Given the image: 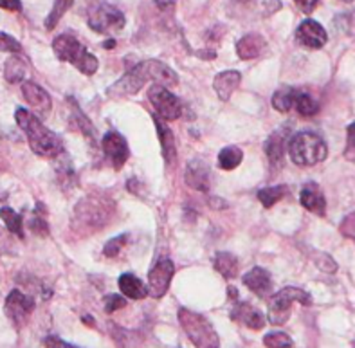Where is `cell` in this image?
<instances>
[{"label": "cell", "instance_id": "2e32d148", "mask_svg": "<svg viewBox=\"0 0 355 348\" xmlns=\"http://www.w3.org/2000/svg\"><path fill=\"white\" fill-rule=\"evenodd\" d=\"M209 166L204 159H191L186 166V173H184V179H186V184L189 188H193L197 191H207L209 190Z\"/></svg>", "mask_w": 355, "mask_h": 348}, {"label": "cell", "instance_id": "836d02e7", "mask_svg": "<svg viewBox=\"0 0 355 348\" xmlns=\"http://www.w3.org/2000/svg\"><path fill=\"white\" fill-rule=\"evenodd\" d=\"M126 238H128L126 235H119V236H116V238L108 240L107 244H105V247H103L105 256L114 258V256H117V254L121 253V249L125 247V244H126Z\"/></svg>", "mask_w": 355, "mask_h": 348}, {"label": "cell", "instance_id": "f1b7e54d", "mask_svg": "<svg viewBox=\"0 0 355 348\" xmlns=\"http://www.w3.org/2000/svg\"><path fill=\"white\" fill-rule=\"evenodd\" d=\"M243 161V152L239 148V146H225L224 150H220L218 154V166L222 170H234Z\"/></svg>", "mask_w": 355, "mask_h": 348}, {"label": "cell", "instance_id": "e575fe53", "mask_svg": "<svg viewBox=\"0 0 355 348\" xmlns=\"http://www.w3.org/2000/svg\"><path fill=\"white\" fill-rule=\"evenodd\" d=\"M0 51L11 53V55H18V53L22 51V46H20V42L15 40L13 37H9V35L0 31Z\"/></svg>", "mask_w": 355, "mask_h": 348}, {"label": "cell", "instance_id": "1f68e13d", "mask_svg": "<svg viewBox=\"0 0 355 348\" xmlns=\"http://www.w3.org/2000/svg\"><path fill=\"white\" fill-rule=\"evenodd\" d=\"M72 2H74V0H56V2H54L49 17L45 19V29H47V31L56 28V24L60 22V19L67 13V10H71Z\"/></svg>", "mask_w": 355, "mask_h": 348}, {"label": "cell", "instance_id": "52a82bcc", "mask_svg": "<svg viewBox=\"0 0 355 348\" xmlns=\"http://www.w3.org/2000/svg\"><path fill=\"white\" fill-rule=\"evenodd\" d=\"M302 303L305 307L312 305V296L297 287H285L272 294L267 302V320L270 325H284L291 317V307L293 303Z\"/></svg>", "mask_w": 355, "mask_h": 348}, {"label": "cell", "instance_id": "7bdbcfd3", "mask_svg": "<svg viewBox=\"0 0 355 348\" xmlns=\"http://www.w3.org/2000/svg\"><path fill=\"white\" fill-rule=\"evenodd\" d=\"M0 8L8 11H20L22 10V2L20 0H0Z\"/></svg>", "mask_w": 355, "mask_h": 348}, {"label": "cell", "instance_id": "484cf974", "mask_svg": "<svg viewBox=\"0 0 355 348\" xmlns=\"http://www.w3.org/2000/svg\"><path fill=\"white\" fill-rule=\"evenodd\" d=\"M26 62L20 56L13 55L6 60L4 65V78L8 83H22L26 76Z\"/></svg>", "mask_w": 355, "mask_h": 348}, {"label": "cell", "instance_id": "5bb4252c", "mask_svg": "<svg viewBox=\"0 0 355 348\" xmlns=\"http://www.w3.org/2000/svg\"><path fill=\"white\" fill-rule=\"evenodd\" d=\"M288 128H279V130L272 132L269 139L266 141V155L269 159V163L272 168H282L285 163V152L288 146Z\"/></svg>", "mask_w": 355, "mask_h": 348}, {"label": "cell", "instance_id": "4dcf8cb0", "mask_svg": "<svg viewBox=\"0 0 355 348\" xmlns=\"http://www.w3.org/2000/svg\"><path fill=\"white\" fill-rule=\"evenodd\" d=\"M0 217H2L4 224L13 235H17L18 238H24L22 215H18V213L11 208H2L0 209Z\"/></svg>", "mask_w": 355, "mask_h": 348}, {"label": "cell", "instance_id": "bcb514c9", "mask_svg": "<svg viewBox=\"0 0 355 348\" xmlns=\"http://www.w3.org/2000/svg\"><path fill=\"white\" fill-rule=\"evenodd\" d=\"M103 47L105 49H114V47H116V40H107L103 44Z\"/></svg>", "mask_w": 355, "mask_h": 348}, {"label": "cell", "instance_id": "8fae6325", "mask_svg": "<svg viewBox=\"0 0 355 348\" xmlns=\"http://www.w3.org/2000/svg\"><path fill=\"white\" fill-rule=\"evenodd\" d=\"M35 307H36V303L31 296L24 294L22 290L15 289L11 290L8 298H6L4 311L6 314H8L9 320L13 321L15 327H22L24 323L29 320V316L33 314Z\"/></svg>", "mask_w": 355, "mask_h": 348}, {"label": "cell", "instance_id": "f6af8a7d", "mask_svg": "<svg viewBox=\"0 0 355 348\" xmlns=\"http://www.w3.org/2000/svg\"><path fill=\"white\" fill-rule=\"evenodd\" d=\"M209 206H211V208L220 209V208H225V206H227V204L222 202V200L218 199V197H211V199H209Z\"/></svg>", "mask_w": 355, "mask_h": 348}, {"label": "cell", "instance_id": "4fadbf2b", "mask_svg": "<svg viewBox=\"0 0 355 348\" xmlns=\"http://www.w3.org/2000/svg\"><path fill=\"white\" fill-rule=\"evenodd\" d=\"M296 40L300 46L306 47V49H321L329 42V35L320 22L306 19L297 26Z\"/></svg>", "mask_w": 355, "mask_h": 348}, {"label": "cell", "instance_id": "d6a6232c", "mask_svg": "<svg viewBox=\"0 0 355 348\" xmlns=\"http://www.w3.org/2000/svg\"><path fill=\"white\" fill-rule=\"evenodd\" d=\"M263 345L267 348H293V339L288 338L284 332H270L263 338Z\"/></svg>", "mask_w": 355, "mask_h": 348}, {"label": "cell", "instance_id": "3957f363", "mask_svg": "<svg viewBox=\"0 0 355 348\" xmlns=\"http://www.w3.org/2000/svg\"><path fill=\"white\" fill-rule=\"evenodd\" d=\"M114 213L112 200L105 195H89L76 204L72 211L71 227L78 235H89L103 229Z\"/></svg>", "mask_w": 355, "mask_h": 348}, {"label": "cell", "instance_id": "d590c367", "mask_svg": "<svg viewBox=\"0 0 355 348\" xmlns=\"http://www.w3.org/2000/svg\"><path fill=\"white\" fill-rule=\"evenodd\" d=\"M123 307H126V299L119 294H110V296L105 298V312L107 314H112V312L119 311Z\"/></svg>", "mask_w": 355, "mask_h": 348}, {"label": "cell", "instance_id": "9a60e30c", "mask_svg": "<svg viewBox=\"0 0 355 348\" xmlns=\"http://www.w3.org/2000/svg\"><path fill=\"white\" fill-rule=\"evenodd\" d=\"M22 96L24 100L27 101V105L31 107L35 112H38L40 116H47L53 109V100H51L49 92L42 89L38 83L35 82H24L22 83Z\"/></svg>", "mask_w": 355, "mask_h": 348}, {"label": "cell", "instance_id": "5b68a950", "mask_svg": "<svg viewBox=\"0 0 355 348\" xmlns=\"http://www.w3.org/2000/svg\"><path fill=\"white\" fill-rule=\"evenodd\" d=\"M53 51L62 62H69L87 76H92L98 71V58L72 35H60V37L54 38Z\"/></svg>", "mask_w": 355, "mask_h": 348}, {"label": "cell", "instance_id": "4316f807", "mask_svg": "<svg viewBox=\"0 0 355 348\" xmlns=\"http://www.w3.org/2000/svg\"><path fill=\"white\" fill-rule=\"evenodd\" d=\"M288 195V188L285 184H278V186H269V188H261L258 191V200L261 202L263 208H272L276 202L287 197Z\"/></svg>", "mask_w": 355, "mask_h": 348}, {"label": "cell", "instance_id": "ac0fdd59", "mask_svg": "<svg viewBox=\"0 0 355 348\" xmlns=\"http://www.w3.org/2000/svg\"><path fill=\"white\" fill-rule=\"evenodd\" d=\"M231 317L236 323H242V325L249 327L252 330H260L266 327V316L258 308L252 307L251 303H236V307L231 311Z\"/></svg>", "mask_w": 355, "mask_h": 348}, {"label": "cell", "instance_id": "e0dca14e", "mask_svg": "<svg viewBox=\"0 0 355 348\" xmlns=\"http://www.w3.org/2000/svg\"><path fill=\"white\" fill-rule=\"evenodd\" d=\"M242 281L251 293L257 294L258 298H267L272 289V278L263 267H252L251 271L242 276Z\"/></svg>", "mask_w": 355, "mask_h": 348}, {"label": "cell", "instance_id": "44dd1931", "mask_svg": "<svg viewBox=\"0 0 355 348\" xmlns=\"http://www.w3.org/2000/svg\"><path fill=\"white\" fill-rule=\"evenodd\" d=\"M242 82V74L239 71H224L218 73L213 80V89L222 101H227Z\"/></svg>", "mask_w": 355, "mask_h": 348}, {"label": "cell", "instance_id": "6da1fadb", "mask_svg": "<svg viewBox=\"0 0 355 348\" xmlns=\"http://www.w3.org/2000/svg\"><path fill=\"white\" fill-rule=\"evenodd\" d=\"M146 82H153L155 85H162L168 89V87H175L179 83V76L170 65L162 64L159 60H146L130 69L112 87H108L107 94L112 98L137 94Z\"/></svg>", "mask_w": 355, "mask_h": 348}, {"label": "cell", "instance_id": "277c9868", "mask_svg": "<svg viewBox=\"0 0 355 348\" xmlns=\"http://www.w3.org/2000/svg\"><path fill=\"white\" fill-rule=\"evenodd\" d=\"M288 155L297 166H314L329 155V148L323 137L314 132H300L288 139Z\"/></svg>", "mask_w": 355, "mask_h": 348}, {"label": "cell", "instance_id": "30bf717a", "mask_svg": "<svg viewBox=\"0 0 355 348\" xmlns=\"http://www.w3.org/2000/svg\"><path fill=\"white\" fill-rule=\"evenodd\" d=\"M175 275V266L168 256H161L148 272V294L153 298H162L168 293L171 278Z\"/></svg>", "mask_w": 355, "mask_h": 348}, {"label": "cell", "instance_id": "8d00e7d4", "mask_svg": "<svg viewBox=\"0 0 355 348\" xmlns=\"http://www.w3.org/2000/svg\"><path fill=\"white\" fill-rule=\"evenodd\" d=\"M345 159L355 163V123L347 128V148H345Z\"/></svg>", "mask_w": 355, "mask_h": 348}, {"label": "cell", "instance_id": "ab89813d", "mask_svg": "<svg viewBox=\"0 0 355 348\" xmlns=\"http://www.w3.org/2000/svg\"><path fill=\"white\" fill-rule=\"evenodd\" d=\"M315 263H318L321 271L324 272H336V269H338L336 262H334L329 254H320V258H315Z\"/></svg>", "mask_w": 355, "mask_h": 348}, {"label": "cell", "instance_id": "7c38bea8", "mask_svg": "<svg viewBox=\"0 0 355 348\" xmlns=\"http://www.w3.org/2000/svg\"><path fill=\"white\" fill-rule=\"evenodd\" d=\"M101 148H103L105 155H107L108 161L112 163L116 170H121L126 161H128V157H130L128 145H126L125 137L119 132H107L103 141H101Z\"/></svg>", "mask_w": 355, "mask_h": 348}, {"label": "cell", "instance_id": "60d3db41", "mask_svg": "<svg viewBox=\"0 0 355 348\" xmlns=\"http://www.w3.org/2000/svg\"><path fill=\"white\" fill-rule=\"evenodd\" d=\"M44 345H45V348H78L71 343H65L63 339L56 338V336H47L44 341Z\"/></svg>", "mask_w": 355, "mask_h": 348}, {"label": "cell", "instance_id": "74e56055", "mask_svg": "<svg viewBox=\"0 0 355 348\" xmlns=\"http://www.w3.org/2000/svg\"><path fill=\"white\" fill-rule=\"evenodd\" d=\"M29 227L35 235H40V236H47L49 235V226H47V222L44 220L42 217L35 215V217L29 220Z\"/></svg>", "mask_w": 355, "mask_h": 348}, {"label": "cell", "instance_id": "ee69618b", "mask_svg": "<svg viewBox=\"0 0 355 348\" xmlns=\"http://www.w3.org/2000/svg\"><path fill=\"white\" fill-rule=\"evenodd\" d=\"M161 11H171L175 8V0H153Z\"/></svg>", "mask_w": 355, "mask_h": 348}, {"label": "cell", "instance_id": "8992f818", "mask_svg": "<svg viewBox=\"0 0 355 348\" xmlns=\"http://www.w3.org/2000/svg\"><path fill=\"white\" fill-rule=\"evenodd\" d=\"M179 323L197 348H220L216 330L202 314L189 308H179Z\"/></svg>", "mask_w": 355, "mask_h": 348}, {"label": "cell", "instance_id": "f546056e", "mask_svg": "<svg viewBox=\"0 0 355 348\" xmlns=\"http://www.w3.org/2000/svg\"><path fill=\"white\" fill-rule=\"evenodd\" d=\"M294 109H296L297 114L303 116V118H312V116H315V114L320 112V103H318L311 94H300V92H297L296 101H294Z\"/></svg>", "mask_w": 355, "mask_h": 348}, {"label": "cell", "instance_id": "d4e9b609", "mask_svg": "<svg viewBox=\"0 0 355 348\" xmlns=\"http://www.w3.org/2000/svg\"><path fill=\"white\" fill-rule=\"evenodd\" d=\"M69 101H71V105H72L71 127L78 128V130H80L81 134H83V136L89 137L90 143H94V127H92V123H90V119L87 118L85 114L81 112L76 101L72 100V98H69Z\"/></svg>", "mask_w": 355, "mask_h": 348}, {"label": "cell", "instance_id": "9c48e42d", "mask_svg": "<svg viewBox=\"0 0 355 348\" xmlns=\"http://www.w3.org/2000/svg\"><path fill=\"white\" fill-rule=\"evenodd\" d=\"M148 100L155 109V116L164 121H175L182 116V103L166 87L153 83L148 89Z\"/></svg>", "mask_w": 355, "mask_h": 348}, {"label": "cell", "instance_id": "b9f144b4", "mask_svg": "<svg viewBox=\"0 0 355 348\" xmlns=\"http://www.w3.org/2000/svg\"><path fill=\"white\" fill-rule=\"evenodd\" d=\"M294 2L305 15H311L315 10V6L320 4V0H294Z\"/></svg>", "mask_w": 355, "mask_h": 348}, {"label": "cell", "instance_id": "7a4b0ae2", "mask_svg": "<svg viewBox=\"0 0 355 348\" xmlns=\"http://www.w3.org/2000/svg\"><path fill=\"white\" fill-rule=\"evenodd\" d=\"M15 119H17L18 127L22 128L24 134H26L27 141H29V146H31V150L36 155H40V157H56V155H62L63 143L60 139V136H56L53 130L45 127L42 119L35 112L20 107L15 112Z\"/></svg>", "mask_w": 355, "mask_h": 348}, {"label": "cell", "instance_id": "7dc6e473", "mask_svg": "<svg viewBox=\"0 0 355 348\" xmlns=\"http://www.w3.org/2000/svg\"><path fill=\"white\" fill-rule=\"evenodd\" d=\"M83 321H85L87 325H92V317H90V316H85V317H83Z\"/></svg>", "mask_w": 355, "mask_h": 348}, {"label": "cell", "instance_id": "ba28073f", "mask_svg": "<svg viewBox=\"0 0 355 348\" xmlns=\"http://www.w3.org/2000/svg\"><path fill=\"white\" fill-rule=\"evenodd\" d=\"M89 28L101 35H110V33L121 31L125 28V15L121 11L114 8V6L107 4V2H96L90 6L89 17H87Z\"/></svg>", "mask_w": 355, "mask_h": 348}, {"label": "cell", "instance_id": "ffe728a7", "mask_svg": "<svg viewBox=\"0 0 355 348\" xmlns=\"http://www.w3.org/2000/svg\"><path fill=\"white\" fill-rule=\"evenodd\" d=\"M153 123H155V130H157L159 141H161V150L162 157L166 161L168 166H173L177 161V146H175V137H173V132L164 125L161 118L153 116Z\"/></svg>", "mask_w": 355, "mask_h": 348}, {"label": "cell", "instance_id": "83f0119b", "mask_svg": "<svg viewBox=\"0 0 355 348\" xmlns=\"http://www.w3.org/2000/svg\"><path fill=\"white\" fill-rule=\"evenodd\" d=\"M297 91L293 87H284V89H278L272 96V107H275L278 112H288L291 109H294V101H296Z\"/></svg>", "mask_w": 355, "mask_h": 348}, {"label": "cell", "instance_id": "f35d334b", "mask_svg": "<svg viewBox=\"0 0 355 348\" xmlns=\"http://www.w3.org/2000/svg\"><path fill=\"white\" fill-rule=\"evenodd\" d=\"M341 233L348 238L355 240V211L350 213L345 220L341 222Z\"/></svg>", "mask_w": 355, "mask_h": 348}, {"label": "cell", "instance_id": "7402d4cb", "mask_svg": "<svg viewBox=\"0 0 355 348\" xmlns=\"http://www.w3.org/2000/svg\"><path fill=\"white\" fill-rule=\"evenodd\" d=\"M266 46L267 44L263 37H260L257 33H251V35H245V37L236 42V55H239L240 60L258 58L263 53Z\"/></svg>", "mask_w": 355, "mask_h": 348}, {"label": "cell", "instance_id": "603a6c76", "mask_svg": "<svg viewBox=\"0 0 355 348\" xmlns=\"http://www.w3.org/2000/svg\"><path fill=\"white\" fill-rule=\"evenodd\" d=\"M119 289H121L123 296L130 299H144L148 296V287L132 272H125L119 276Z\"/></svg>", "mask_w": 355, "mask_h": 348}, {"label": "cell", "instance_id": "c3c4849f", "mask_svg": "<svg viewBox=\"0 0 355 348\" xmlns=\"http://www.w3.org/2000/svg\"><path fill=\"white\" fill-rule=\"evenodd\" d=\"M343 2H354V0H343Z\"/></svg>", "mask_w": 355, "mask_h": 348}, {"label": "cell", "instance_id": "d6986e66", "mask_svg": "<svg viewBox=\"0 0 355 348\" xmlns=\"http://www.w3.org/2000/svg\"><path fill=\"white\" fill-rule=\"evenodd\" d=\"M300 202H302L303 208L320 215V217H323L324 211H327V199L315 182H306L303 186L302 193H300Z\"/></svg>", "mask_w": 355, "mask_h": 348}, {"label": "cell", "instance_id": "cb8c5ba5", "mask_svg": "<svg viewBox=\"0 0 355 348\" xmlns=\"http://www.w3.org/2000/svg\"><path fill=\"white\" fill-rule=\"evenodd\" d=\"M213 267L218 275H222L225 280H233L239 276V258L231 253H216L213 260Z\"/></svg>", "mask_w": 355, "mask_h": 348}]
</instances>
